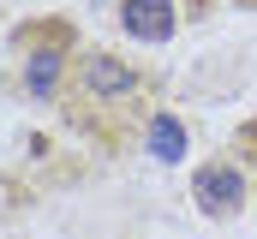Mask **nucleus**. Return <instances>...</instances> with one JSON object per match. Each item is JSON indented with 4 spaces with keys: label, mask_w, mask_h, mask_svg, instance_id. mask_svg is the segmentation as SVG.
I'll list each match as a JSON object with an SVG mask.
<instances>
[{
    "label": "nucleus",
    "mask_w": 257,
    "mask_h": 239,
    "mask_svg": "<svg viewBox=\"0 0 257 239\" xmlns=\"http://www.w3.org/2000/svg\"><path fill=\"white\" fill-rule=\"evenodd\" d=\"M120 24L138 42H174V30H180L174 0H120Z\"/></svg>",
    "instance_id": "nucleus-3"
},
{
    "label": "nucleus",
    "mask_w": 257,
    "mask_h": 239,
    "mask_svg": "<svg viewBox=\"0 0 257 239\" xmlns=\"http://www.w3.org/2000/svg\"><path fill=\"white\" fill-rule=\"evenodd\" d=\"M150 156H156V162H180V156H186V126L174 114L150 120Z\"/></svg>",
    "instance_id": "nucleus-5"
},
{
    "label": "nucleus",
    "mask_w": 257,
    "mask_h": 239,
    "mask_svg": "<svg viewBox=\"0 0 257 239\" xmlns=\"http://www.w3.org/2000/svg\"><path fill=\"white\" fill-rule=\"evenodd\" d=\"M54 84H60V54H54V48H36V54L24 60V90H30L36 102H48Z\"/></svg>",
    "instance_id": "nucleus-4"
},
{
    "label": "nucleus",
    "mask_w": 257,
    "mask_h": 239,
    "mask_svg": "<svg viewBox=\"0 0 257 239\" xmlns=\"http://www.w3.org/2000/svg\"><path fill=\"white\" fill-rule=\"evenodd\" d=\"M144 90V78L132 72L126 60H114V54H90L78 60V96H96V102H132Z\"/></svg>",
    "instance_id": "nucleus-1"
},
{
    "label": "nucleus",
    "mask_w": 257,
    "mask_h": 239,
    "mask_svg": "<svg viewBox=\"0 0 257 239\" xmlns=\"http://www.w3.org/2000/svg\"><path fill=\"white\" fill-rule=\"evenodd\" d=\"M192 197H197L203 215H233V209L245 203V174H239L233 162H209V168L192 174Z\"/></svg>",
    "instance_id": "nucleus-2"
}]
</instances>
